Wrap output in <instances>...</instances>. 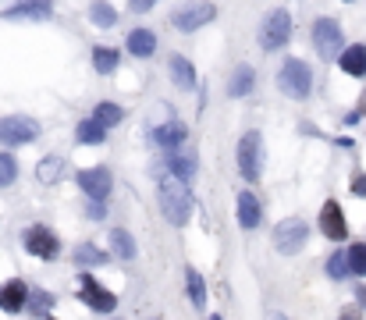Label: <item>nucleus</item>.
<instances>
[{
  "label": "nucleus",
  "instance_id": "23",
  "mask_svg": "<svg viewBox=\"0 0 366 320\" xmlns=\"http://www.w3.org/2000/svg\"><path fill=\"white\" fill-rule=\"evenodd\" d=\"M36 175H39V182H46V185L61 182V175H65V160H61V156H43Z\"/></svg>",
  "mask_w": 366,
  "mask_h": 320
},
{
  "label": "nucleus",
  "instance_id": "14",
  "mask_svg": "<svg viewBox=\"0 0 366 320\" xmlns=\"http://www.w3.org/2000/svg\"><path fill=\"white\" fill-rule=\"evenodd\" d=\"M25 295H29V288L18 278L8 281V285H0V309H4V313H18L25 306Z\"/></svg>",
  "mask_w": 366,
  "mask_h": 320
},
{
  "label": "nucleus",
  "instance_id": "24",
  "mask_svg": "<svg viewBox=\"0 0 366 320\" xmlns=\"http://www.w3.org/2000/svg\"><path fill=\"white\" fill-rule=\"evenodd\" d=\"M75 135H79V142L82 146H96V142H103V139H107V128H103L100 121H82L79 128H75Z\"/></svg>",
  "mask_w": 366,
  "mask_h": 320
},
{
  "label": "nucleus",
  "instance_id": "32",
  "mask_svg": "<svg viewBox=\"0 0 366 320\" xmlns=\"http://www.w3.org/2000/svg\"><path fill=\"white\" fill-rule=\"evenodd\" d=\"M25 306H29L32 313H46L50 306H54V295H50V292H29V295H25Z\"/></svg>",
  "mask_w": 366,
  "mask_h": 320
},
{
  "label": "nucleus",
  "instance_id": "20",
  "mask_svg": "<svg viewBox=\"0 0 366 320\" xmlns=\"http://www.w3.org/2000/svg\"><path fill=\"white\" fill-rule=\"evenodd\" d=\"M168 168H171V178H178V182L189 185V182L196 178V156H192V153H189V156H185V153H171V156H168Z\"/></svg>",
  "mask_w": 366,
  "mask_h": 320
},
{
  "label": "nucleus",
  "instance_id": "2",
  "mask_svg": "<svg viewBox=\"0 0 366 320\" xmlns=\"http://www.w3.org/2000/svg\"><path fill=\"white\" fill-rule=\"evenodd\" d=\"M278 89L285 96H292V100H306L313 93V72H309V65L299 61V58H288L281 65V72H278Z\"/></svg>",
  "mask_w": 366,
  "mask_h": 320
},
{
  "label": "nucleus",
  "instance_id": "7",
  "mask_svg": "<svg viewBox=\"0 0 366 320\" xmlns=\"http://www.w3.org/2000/svg\"><path fill=\"white\" fill-rule=\"evenodd\" d=\"M313 46H317L320 58H334V53H341L345 46V32L334 18H317V25H313Z\"/></svg>",
  "mask_w": 366,
  "mask_h": 320
},
{
  "label": "nucleus",
  "instance_id": "19",
  "mask_svg": "<svg viewBox=\"0 0 366 320\" xmlns=\"http://www.w3.org/2000/svg\"><path fill=\"white\" fill-rule=\"evenodd\" d=\"M125 43H128V50L135 53V58H153V50H156V36L149 29H132Z\"/></svg>",
  "mask_w": 366,
  "mask_h": 320
},
{
  "label": "nucleus",
  "instance_id": "18",
  "mask_svg": "<svg viewBox=\"0 0 366 320\" xmlns=\"http://www.w3.org/2000/svg\"><path fill=\"white\" fill-rule=\"evenodd\" d=\"M185 125H178V121H168V125H161V128H156L153 132V139H156V146H161V149H178L182 142H185Z\"/></svg>",
  "mask_w": 366,
  "mask_h": 320
},
{
  "label": "nucleus",
  "instance_id": "5",
  "mask_svg": "<svg viewBox=\"0 0 366 320\" xmlns=\"http://www.w3.org/2000/svg\"><path fill=\"white\" fill-rule=\"evenodd\" d=\"M36 139H39V121H32L25 114L0 118V142L4 146H29Z\"/></svg>",
  "mask_w": 366,
  "mask_h": 320
},
{
  "label": "nucleus",
  "instance_id": "3",
  "mask_svg": "<svg viewBox=\"0 0 366 320\" xmlns=\"http://www.w3.org/2000/svg\"><path fill=\"white\" fill-rule=\"evenodd\" d=\"M238 171L245 182H256L264 175V139H259V132H245L238 139Z\"/></svg>",
  "mask_w": 366,
  "mask_h": 320
},
{
  "label": "nucleus",
  "instance_id": "31",
  "mask_svg": "<svg viewBox=\"0 0 366 320\" xmlns=\"http://www.w3.org/2000/svg\"><path fill=\"white\" fill-rule=\"evenodd\" d=\"M15 178H18V160L11 153H0V189L11 185Z\"/></svg>",
  "mask_w": 366,
  "mask_h": 320
},
{
  "label": "nucleus",
  "instance_id": "33",
  "mask_svg": "<svg viewBox=\"0 0 366 320\" xmlns=\"http://www.w3.org/2000/svg\"><path fill=\"white\" fill-rule=\"evenodd\" d=\"M327 274L338 281V278H348V260H345V253H334L331 260H327Z\"/></svg>",
  "mask_w": 366,
  "mask_h": 320
},
{
  "label": "nucleus",
  "instance_id": "29",
  "mask_svg": "<svg viewBox=\"0 0 366 320\" xmlns=\"http://www.w3.org/2000/svg\"><path fill=\"white\" fill-rule=\"evenodd\" d=\"M345 260H348V274L366 278V242H355V246L345 253Z\"/></svg>",
  "mask_w": 366,
  "mask_h": 320
},
{
  "label": "nucleus",
  "instance_id": "22",
  "mask_svg": "<svg viewBox=\"0 0 366 320\" xmlns=\"http://www.w3.org/2000/svg\"><path fill=\"white\" fill-rule=\"evenodd\" d=\"M93 68H96L100 75H111V72L118 68V50H114V46H96V50H93Z\"/></svg>",
  "mask_w": 366,
  "mask_h": 320
},
{
  "label": "nucleus",
  "instance_id": "41",
  "mask_svg": "<svg viewBox=\"0 0 366 320\" xmlns=\"http://www.w3.org/2000/svg\"><path fill=\"white\" fill-rule=\"evenodd\" d=\"M345 4H348V0H345Z\"/></svg>",
  "mask_w": 366,
  "mask_h": 320
},
{
  "label": "nucleus",
  "instance_id": "36",
  "mask_svg": "<svg viewBox=\"0 0 366 320\" xmlns=\"http://www.w3.org/2000/svg\"><path fill=\"white\" fill-rule=\"evenodd\" d=\"M352 192H355V196H366V175H355V178H352Z\"/></svg>",
  "mask_w": 366,
  "mask_h": 320
},
{
  "label": "nucleus",
  "instance_id": "16",
  "mask_svg": "<svg viewBox=\"0 0 366 320\" xmlns=\"http://www.w3.org/2000/svg\"><path fill=\"white\" fill-rule=\"evenodd\" d=\"M341 72L352 75V79H362V75H366V46H362V43L341 50Z\"/></svg>",
  "mask_w": 366,
  "mask_h": 320
},
{
  "label": "nucleus",
  "instance_id": "11",
  "mask_svg": "<svg viewBox=\"0 0 366 320\" xmlns=\"http://www.w3.org/2000/svg\"><path fill=\"white\" fill-rule=\"evenodd\" d=\"M82 299H86V306H93L96 313H111L114 306H118V299H114V292H107L96 278H89V274H82Z\"/></svg>",
  "mask_w": 366,
  "mask_h": 320
},
{
  "label": "nucleus",
  "instance_id": "39",
  "mask_svg": "<svg viewBox=\"0 0 366 320\" xmlns=\"http://www.w3.org/2000/svg\"><path fill=\"white\" fill-rule=\"evenodd\" d=\"M267 320H288L285 313H267Z\"/></svg>",
  "mask_w": 366,
  "mask_h": 320
},
{
  "label": "nucleus",
  "instance_id": "13",
  "mask_svg": "<svg viewBox=\"0 0 366 320\" xmlns=\"http://www.w3.org/2000/svg\"><path fill=\"white\" fill-rule=\"evenodd\" d=\"M50 11H54V0H22V4L4 11V18H11V22H18V18H46Z\"/></svg>",
  "mask_w": 366,
  "mask_h": 320
},
{
  "label": "nucleus",
  "instance_id": "30",
  "mask_svg": "<svg viewBox=\"0 0 366 320\" xmlns=\"http://www.w3.org/2000/svg\"><path fill=\"white\" fill-rule=\"evenodd\" d=\"M75 263L79 267H100V263H107V253L96 249V246H79L75 249Z\"/></svg>",
  "mask_w": 366,
  "mask_h": 320
},
{
  "label": "nucleus",
  "instance_id": "26",
  "mask_svg": "<svg viewBox=\"0 0 366 320\" xmlns=\"http://www.w3.org/2000/svg\"><path fill=\"white\" fill-rule=\"evenodd\" d=\"M121 118H125V114H121L118 103H96V111H93V121H100L103 128H114Z\"/></svg>",
  "mask_w": 366,
  "mask_h": 320
},
{
  "label": "nucleus",
  "instance_id": "15",
  "mask_svg": "<svg viewBox=\"0 0 366 320\" xmlns=\"http://www.w3.org/2000/svg\"><path fill=\"white\" fill-rule=\"evenodd\" d=\"M168 68H171V82H175L178 89H192V86H196V68L189 65V58L175 53V58L168 61Z\"/></svg>",
  "mask_w": 366,
  "mask_h": 320
},
{
  "label": "nucleus",
  "instance_id": "37",
  "mask_svg": "<svg viewBox=\"0 0 366 320\" xmlns=\"http://www.w3.org/2000/svg\"><path fill=\"white\" fill-rule=\"evenodd\" d=\"M341 320H362V309L359 306H345L341 309Z\"/></svg>",
  "mask_w": 366,
  "mask_h": 320
},
{
  "label": "nucleus",
  "instance_id": "28",
  "mask_svg": "<svg viewBox=\"0 0 366 320\" xmlns=\"http://www.w3.org/2000/svg\"><path fill=\"white\" fill-rule=\"evenodd\" d=\"M185 288H189L192 306H196V309H203V306H206V285H203V278H199L196 271H189V274H185Z\"/></svg>",
  "mask_w": 366,
  "mask_h": 320
},
{
  "label": "nucleus",
  "instance_id": "38",
  "mask_svg": "<svg viewBox=\"0 0 366 320\" xmlns=\"http://www.w3.org/2000/svg\"><path fill=\"white\" fill-rule=\"evenodd\" d=\"M355 299H359V309H362V306H366V288H359V292H355Z\"/></svg>",
  "mask_w": 366,
  "mask_h": 320
},
{
  "label": "nucleus",
  "instance_id": "1",
  "mask_svg": "<svg viewBox=\"0 0 366 320\" xmlns=\"http://www.w3.org/2000/svg\"><path fill=\"white\" fill-rule=\"evenodd\" d=\"M156 199H161V210H164V218L182 228L189 225L192 218V196H189V185L178 182V178H161V185H156Z\"/></svg>",
  "mask_w": 366,
  "mask_h": 320
},
{
  "label": "nucleus",
  "instance_id": "4",
  "mask_svg": "<svg viewBox=\"0 0 366 320\" xmlns=\"http://www.w3.org/2000/svg\"><path fill=\"white\" fill-rule=\"evenodd\" d=\"M214 18H217V8L210 4V0H189V4H182L171 15L178 32H196V29H203L206 22H214Z\"/></svg>",
  "mask_w": 366,
  "mask_h": 320
},
{
  "label": "nucleus",
  "instance_id": "25",
  "mask_svg": "<svg viewBox=\"0 0 366 320\" xmlns=\"http://www.w3.org/2000/svg\"><path fill=\"white\" fill-rule=\"evenodd\" d=\"M111 249H114L118 260H132L135 256V242H132V235L125 228H114L111 232Z\"/></svg>",
  "mask_w": 366,
  "mask_h": 320
},
{
  "label": "nucleus",
  "instance_id": "10",
  "mask_svg": "<svg viewBox=\"0 0 366 320\" xmlns=\"http://www.w3.org/2000/svg\"><path fill=\"white\" fill-rule=\"evenodd\" d=\"M79 185H82V192L89 199H107L114 178H111L107 168H89V171H79Z\"/></svg>",
  "mask_w": 366,
  "mask_h": 320
},
{
  "label": "nucleus",
  "instance_id": "6",
  "mask_svg": "<svg viewBox=\"0 0 366 320\" xmlns=\"http://www.w3.org/2000/svg\"><path fill=\"white\" fill-rule=\"evenodd\" d=\"M292 39V15L288 11H271L264 18V29H259V46L264 50H281Z\"/></svg>",
  "mask_w": 366,
  "mask_h": 320
},
{
  "label": "nucleus",
  "instance_id": "34",
  "mask_svg": "<svg viewBox=\"0 0 366 320\" xmlns=\"http://www.w3.org/2000/svg\"><path fill=\"white\" fill-rule=\"evenodd\" d=\"M86 213H89V218H93V221H103V218H107V206H103V199H93Z\"/></svg>",
  "mask_w": 366,
  "mask_h": 320
},
{
  "label": "nucleus",
  "instance_id": "21",
  "mask_svg": "<svg viewBox=\"0 0 366 320\" xmlns=\"http://www.w3.org/2000/svg\"><path fill=\"white\" fill-rule=\"evenodd\" d=\"M252 86H256V72H252L249 65H238V68H235V75H231V82H228V93L238 100V96H249V93H252Z\"/></svg>",
  "mask_w": 366,
  "mask_h": 320
},
{
  "label": "nucleus",
  "instance_id": "12",
  "mask_svg": "<svg viewBox=\"0 0 366 320\" xmlns=\"http://www.w3.org/2000/svg\"><path fill=\"white\" fill-rule=\"evenodd\" d=\"M320 232H324L327 239H334V242H341V239L348 235L345 213H341V206H338L334 199H327V203L320 206Z\"/></svg>",
  "mask_w": 366,
  "mask_h": 320
},
{
  "label": "nucleus",
  "instance_id": "9",
  "mask_svg": "<svg viewBox=\"0 0 366 320\" xmlns=\"http://www.w3.org/2000/svg\"><path fill=\"white\" fill-rule=\"evenodd\" d=\"M25 249H29L32 256H39V260H54L57 249H61V242H57L54 232H46L43 225H36V228L25 232Z\"/></svg>",
  "mask_w": 366,
  "mask_h": 320
},
{
  "label": "nucleus",
  "instance_id": "8",
  "mask_svg": "<svg viewBox=\"0 0 366 320\" xmlns=\"http://www.w3.org/2000/svg\"><path fill=\"white\" fill-rule=\"evenodd\" d=\"M306 239H309V228H306V221H299V218H288V221H281V225L274 228V249H278L281 256L299 253V249L306 246Z\"/></svg>",
  "mask_w": 366,
  "mask_h": 320
},
{
  "label": "nucleus",
  "instance_id": "40",
  "mask_svg": "<svg viewBox=\"0 0 366 320\" xmlns=\"http://www.w3.org/2000/svg\"><path fill=\"white\" fill-rule=\"evenodd\" d=\"M210 320H221V316H210Z\"/></svg>",
  "mask_w": 366,
  "mask_h": 320
},
{
  "label": "nucleus",
  "instance_id": "27",
  "mask_svg": "<svg viewBox=\"0 0 366 320\" xmlns=\"http://www.w3.org/2000/svg\"><path fill=\"white\" fill-rule=\"evenodd\" d=\"M89 18H93V25H100V29H111V25L118 22V11H114L111 4H103V0H96V4L89 8Z\"/></svg>",
  "mask_w": 366,
  "mask_h": 320
},
{
  "label": "nucleus",
  "instance_id": "17",
  "mask_svg": "<svg viewBox=\"0 0 366 320\" xmlns=\"http://www.w3.org/2000/svg\"><path fill=\"white\" fill-rule=\"evenodd\" d=\"M238 225L249 228V232L259 225V199H256V192H238Z\"/></svg>",
  "mask_w": 366,
  "mask_h": 320
},
{
  "label": "nucleus",
  "instance_id": "35",
  "mask_svg": "<svg viewBox=\"0 0 366 320\" xmlns=\"http://www.w3.org/2000/svg\"><path fill=\"white\" fill-rule=\"evenodd\" d=\"M128 4H132V11H135V15H142V11H149V8L156 4V0H128Z\"/></svg>",
  "mask_w": 366,
  "mask_h": 320
}]
</instances>
